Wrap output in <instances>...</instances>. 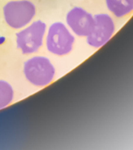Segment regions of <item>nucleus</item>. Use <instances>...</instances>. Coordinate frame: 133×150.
<instances>
[{
    "label": "nucleus",
    "instance_id": "nucleus-1",
    "mask_svg": "<svg viewBox=\"0 0 133 150\" xmlns=\"http://www.w3.org/2000/svg\"><path fill=\"white\" fill-rule=\"evenodd\" d=\"M23 70L28 81L39 88L50 84L56 74V70L51 61L42 56L28 59L23 63Z\"/></svg>",
    "mask_w": 133,
    "mask_h": 150
},
{
    "label": "nucleus",
    "instance_id": "nucleus-2",
    "mask_svg": "<svg viewBox=\"0 0 133 150\" xmlns=\"http://www.w3.org/2000/svg\"><path fill=\"white\" fill-rule=\"evenodd\" d=\"M75 38L62 22H55L47 30L46 44L48 51L53 55L63 56L72 51Z\"/></svg>",
    "mask_w": 133,
    "mask_h": 150
},
{
    "label": "nucleus",
    "instance_id": "nucleus-3",
    "mask_svg": "<svg viewBox=\"0 0 133 150\" xmlns=\"http://www.w3.org/2000/svg\"><path fill=\"white\" fill-rule=\"evenodd\" d=\"M35 14V6L28 0L10 1L3 7L5 21L14 29H21L29 24Z\"/></svg>",
    "mask_w": 133,
    "mask_h": 150
},
{
    "label": "nucleus",
    "instance_id": "nucleus-4",
    "mask_svg": "<svg viewBox=\"0 0 133 150\" xmlns=\"http://www.w3.org/2000/svg\"><path fill=\"white\" fill-rule=\"evenodd\" d=\"M46 24L41 20L35 21L16 34L17 48L23 54L38 52L43 45Z\"/></svg>",
    "mask_w": 133,
    "mask_h": 150
},
{
    "label": "nucleus",
    "instance_id": "nucleus-5",
    "mask_svg": "<svg viewBox=\"0 0 133 150\" xmlns=\"http://www.w3.org/2000/svg\"><path fill=\"white\" fill-rule=\"evenodd\" d=\"M94 19L93 29L86 37V41L89 45L99 49L111 39L115 32V23L112 17L107 13L96 14Z\"/></svg>",
    "mask_w": 133,
    "mask_h": 150
},
{
    "label": "nucleus",
    "instance_id": "nucleus-6",
    "mask_svg": "<svg viewBox=\"0 0 133 150\" xmlns=\"http://www.w3.org/2000/svg\"><path fill=\"white\" fill-rule=\"evenodd\" d=\"M66 22L75 35L79 37H87L93 29L95 19L94 16L85 9L76 6L68 13Z\"/></svg>",
    "mask_w": 133,
    "mask_h": 150
},
{
    "label": "nucleus",
    "instance_id": "nucleus-7",
    "mask_svg": "<svg viewBox=\"0 0 133 150\" xmlns=\"http://www.w3.org/2000/svg\"><path fill=\"white\" fill-rule=\"evenodd\" d=\"M108 10L117 18L128 16L133 11V0H106Z\"/></svg>",
    "mask_w": 133,
    "mask_h": 150
},
{
    "label": "nucleus",
    "instance_id": "nucleus-8",
    "mask_svg": "<svg viewBox=\"0 0 133 150\" xmlns=\"http://www.w3.org/2000/svg\"><path fill=\"white\" fill-rule=\"evenodd\" d=\"M14 88L9 82L0 80V110L4 109L13 102Z\"/></svg>",
    "mask_w": 133,
    "mask_h": 150
}]
</instances>
